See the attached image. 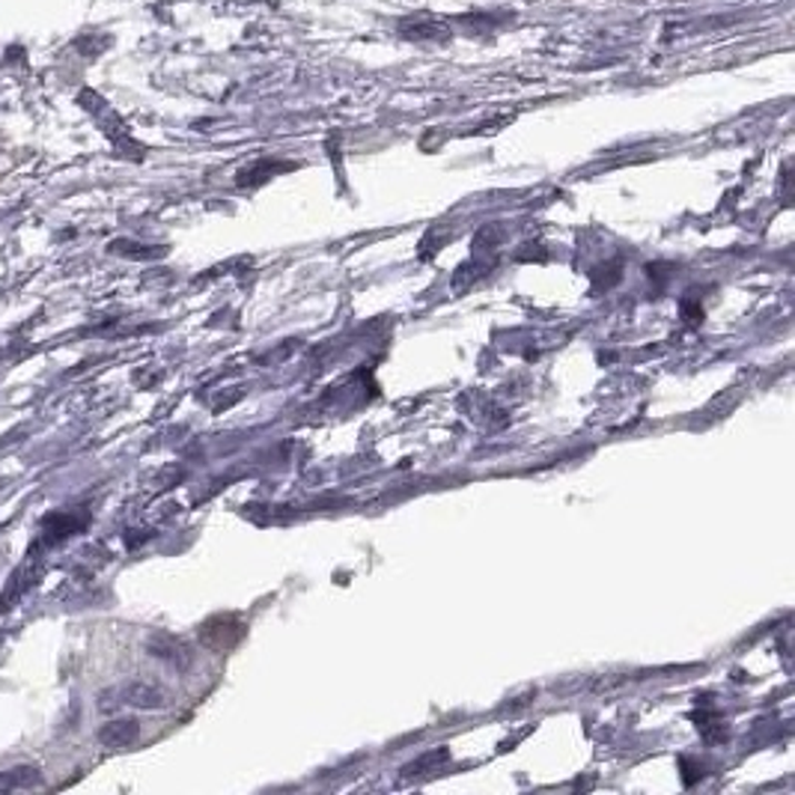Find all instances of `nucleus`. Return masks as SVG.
<instances>
[{
  "label": "nucleus",
  "instance_id": "obj_1",
  "mask_svg": "<svg viewBox=\"0 0 795 795\" xmlns=\"http://www.w3.org/2000/svg\"><path fill=\"white\" fill-rule=\"evenodd\" d=\"M120 697H122V703L138 706V709H161V706L167 703L165 692L149 683H129L120 692Z\"/></svg>",
  "mask_w": 795,
  "mask_h": 795
},
{
  "label": "nucleus",
  "instance_id": "obj_2",
  "mask_svg": "<svg viewBox=\"0 0 795 795\" xmlns=\"http://www.w3.org/2000/svg\"><path fill=\"white\" fill-rule=\"evenodd\" d=\"M149 653L173 667L191 665V653H188L186 644H182V640H176V638H167V635H158V638L149 640Z\"/></svg>",
  "mask_w": 795,
  "mask_h": 795
},
{
  "label": "nucleus",
  "instance_id": "obj_3",
  "mask_svg": "<svg viewBox=\"0 0 795 795\" xmlns=\"http://www.w3.org/2000/svg\"><path fill=\"white\" fill-rule=\"evenodd\" d=\"M138 736H140V727L138 722H131V718L105 724L102 731H99V742H102L105 748H129Z\"/></svg>",
  "mask_w": 795,
  "mask_h": 795
},
{
  "label": "nucleus",
  "instance_id": "obj_4",
  "mask_svg": "<svg viewBox=\"0 0 795 795\" xmlns=\"http://www.w3.org/2000/svg\"><path fill=\"white\" fill-rule=\"evenodd\" d=\"M42 784L39 768L33 766H19L10 772H0V793H12V789H33Z\"/></svg>",
  "mask_w": 795,
  "mask_h": 795
},
{
  "label": "nucleus",
  "instance_id": "obj_5",
  "mask_svg": "<svg viewBox=\"0 0 795 795\" xmlns=\"http://www.w3.org/2000/svg\"><path fill=\"white\" fill-rule=\"evenodd\" d=\"M447 759H450V751L447 748L429 751V754H424V757L415 759V763H408V766L403 768V781H411V777H424L429 775V772H438Z\"/></svg>",
  "mask_w": 795,
  "mask_h": 795
}]
</instances>
